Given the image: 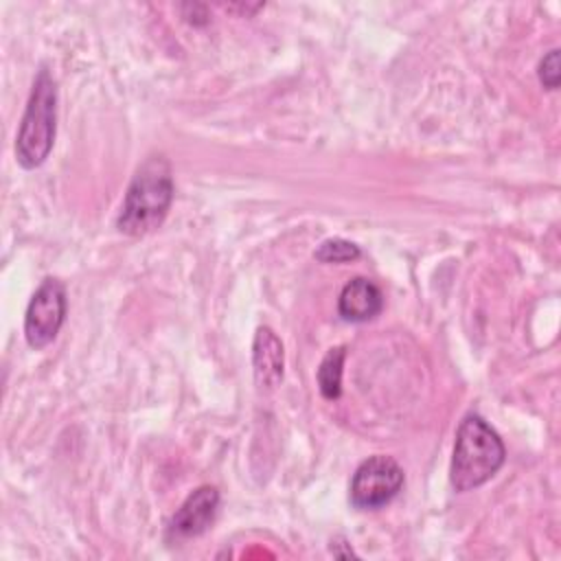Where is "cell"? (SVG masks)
I'll return each instance as SVG.
<instances>
[{"label":"cell","instance_id":"8fae6325","mask_svg":"<svg viewBox=\"0 0 561 561\" xmlns=\"http://www.w3.org/2000/svg\"><path fill=\"white\" fill-rule=\"evenodd\" d=\"M559 48H552L541 61H539V81L543 88L548 90H557L559 88V79H561V64H559Z\"/></svg>","mask_w":561,"mask_h":561},{"label":"cell","instance_id":"6da1fadb","mask_svg":"<svg viewBox=\"0 0 561 561\" xmlns=\"http://www.w3.org/2000/svg\"><path fill=\"white\" fill-rule=\"evenodd\" d=\"M173 202V175L164 156L147 158L134 173L116 226L123 234L145 237L160 228Z\"/></svg>","mask_w":561,"mask_h":561},{"label":"cell","instance_id":"3957f363","mask_svg":"<svg viewBox=\"0 0 561 561\" xmlns=\"http://www.w3.org/2000/svg\"><path fill=\"white\" fill-rule=\"evenodd\" d=\"M57 131V85L46 66L35 75L33 90L15 136L20 167L35 169L48 158Z\"/></svg>","mask_w":561,"mask_h":561},{"label":"cell","instance_id":"ba28073f","mask_svg":"<svg viewBox=\"0 0 561 561\" xmlns=\"http://www.w3.org/2000/svg\"><path fill=\"white\" fill-rule=\"evenodd\" d=\"M381 307H383L381 289L364 276L351 278L342 287L340 298H337V313L346 322L373 320L375 316H379Z\"/></svg>","mask_w":561,"mask_h":561},{"label":"cell","instance_id":"7a4b0ae2","mask_svg":"<svg viewBox=\"0 0 561 561\" xmlns=\"http://www.w3.org/2000/svg\"><path fill=\"white\" fill-rule=\"evenodd\" d=\"M506 449L497 432L478 414H467L456 432L449 480L458 493L478 489L504 465Z\"/></svg>","mask_w":561,"mask_h":561},{"label":"cell","instance_id":"30bf717a","mask_svg":"<svg viewBox=\"0 0 561 561\" xmlns=\"http://www.w3.org/2000/svg\"><path fill=\"white\" fill-rule=\"evenodd\" d=\"M359 245H355L353 241L346 239H327L318 245V250L313 252L316 261L320 263H348L359 259Z\"/></svg>","mask_w":561,"mask_h":561},{"label":"cell","instance_id":"277c9868","mask_svg":"<svg viewBox=\"0 0 561 561\" xmlns=\"http://www.w3.org/2000/svg\"><path fill=\"white\" fill-rule=\"evenodd\" d=\"M66 318V287L59 278H44L28 300L24 316V337L31 348L48 346Z\"/></svg>","mask_w":561,"mask_h":561},{"label":"cell","instance_id":"52a82bcc","mask_svg":"<svg viewBox=\"0 0 561 561\" xmlns=\"http://www.w3.org/2000/svg\"><path fill=\"white\" fill-rule=\"evenodd\" d=\"M252 366L254 379L259 388L272 390L283 379L285 368V351L280 340L270 327H259L252 342Z\"/></svg>","mask_w":561,"mask_h":561},{"label":"cell","instance_id":"5b68a950","mask_svg":"<svg viewBox=\"0 0 561 561\" xmlns=\"http://www.w3.org/2000/svg\"><path fill=\"white\" fill-rule=\"evenodd\" d=\"M403 486V469L390 456H370L353 473L348 500L355 508H379Z\"/></svg>","mask_w":561,"mask_h":561},{"label":"cell","instance_id":"8992f818","mask_svg":"<svg viewBox=\"0 0 561 561\" xmlns=\"http://www.w3.org/2000/svg\"><path fill=\"white\" fill-rule=\"evenodd\" d=\"M219 508V491L210 484L195 489L167 526L169 539H188L208 530Z\"/></svg>","mask_w":561,"mask_h":561},{"label":"cell","instance_id":"9c48e42d","mask_svg":"<svg viewBox=\"0 0 561 561\" xmlns=\"http://www.w3.org/2000/svg\"><path fill=\"white\" fill-rule=\"evenodd\" d=\"M344 357H346L344 346H335L322 357V362L318 366V388H320V394L329 401L340 399V394H342Z\"/></svg>","mask_w":561,"mask_h":561}]
</instances>
